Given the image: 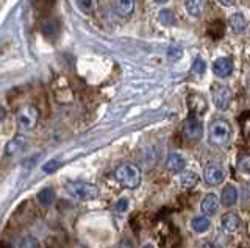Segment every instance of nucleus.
<instances>
[{"instance_id":"1","label":"nucleus","mask_w":250,"mask_h":248,"mask_svg":"<svg viewBox=\"0 0 250 248\" xmlns=\"http://www.w3.org/2000/svg\"><path fill=\"white\" fill-rule=\"evenodd\" d=\"M114 178L117 183L127 189H136L141 184V180H143L141 170L135 164H122L121 167H117L114 172Z\"/></svg>"},{"instance_id":"2","label":"nucleus","mask_w":250,"mask_h":248,"mask_svg":"<svg viewBox=\"0 0 250 248\" xmlns=\"http://www.w3.org/2000/svg\"><path fill=\"white\" fill-rule=\"evenodd\" d=\"M231 137V127L230 123L224 119H216L211 122L208 130V141L211 145L222 147L230 142Z\"/></svg>"},{"instance_id":"3","label":"nucleus","mask_w":250,"mask_h":248,"mask_svg":"<svg viewBox=\"0 0 250 248\" xmlns=\"http://www.w3.org/2000/svg\"><path fill=\"white\" fill-rule=\"evenodd\" d=\"M66 191L70 197L82 201L96 200L99 197V188L91 183H82V181H69L66 184Z\"/></svg>"},{"instance_id":"4","label":"nucleus","mask_w":250,"mask_h":248,"mask_svg":"<svg viewBox=\"0 0 250 248\" xmlns=\"http://www.w3.org/2000/svg\"><path fill=\"white\" fill-rule=\"evenodd\" d=\"M38 117H39V113L35 106H25L18 113V123H19V128L22 131H28V130H33L38 123Z\"/></svg>"},{"instance_id":"5","label":"nucleus","mask_w":250,"mask_h":248,"mask_svg":"<svg viewBox=\"0 0 250 248\" xmlns=\"http://www.w3.org/2000/svg\"><path fill=\"white\" fill-rule=\"evenodd\" d=\"M211 95H213V102L219 110H227L231 102V91L224 84H214L211 89Z\"/></svg>"},{"instance_id":"6","label":"nucleus","mask_w":250,"mask_h":248,"mask_svg":"<svg viewBox=\"0 0 250 248\" xmlns=\"http://www.w3.org/2000/svg\"><path fill=\"white\" fill-rule=\"evenodd\" d=\"M185 136L188 139H191V141H199V139L203 136V125L202 122L199 120V117H195V115H189L185 123Z\"/></svg>"},{"instance_id":"7","label":"nucleus","mask_w":250,"mask_h":248,"mask_svg":"<svg viewBox=\"0 0 250 248\" xmlns=\"http://www.w3.org/2000/svg\"><path fill=\"white\" fill-rule=\"evenodd\" d=\"M203 178L205 181L211 186H216V184H221L225 178V172L224 169L219 166V164H208L203 170Z\"/></svg>"},{"instance_id":"8","label":"nucleus","mask_w":250,"mask_h":248,"mask_svg":"<svg viewBox=\"0 0 250 248\" xmlns=\"http://www.w3.org/2000/svg\"><path fill=\"white\" fill-rule=\"evenodd\" d=\"M233 61L230 58H217L213 63V74L217 78H227L233 72Z\"/></svg>"},{"instance_id":"9","label":"nucleus","mask_w":250,"mask_h":248,"mask_svg":"<svg viewBox=\"0 0 250 248\" xmlns=\"http://www.w3.org/2000/svg\"><path fill=\"white\" fill-rule=\"evenodd\" d=\"M25 145H27V137L25 136H22V134L14 136L11 141L6 144L5 154H6V156H16V154L21 153L23 149H25Z\"/></svg>"},{"instance_id":"10","label":"nucleus","mask_w":250,"mask_h":248,"mask_svg":"<svg viewBox=\"0 0 250 248\" xmlns=\"http://www.w3.org/2000/svg\"><path fill=\"white\" fill-rule=\"evenodd\" d=\"M186 167V161L182 154L178 153H170L166 159V169L170 173H182Z\"/></svg>"},{"instance_id":"11","label":"nucleus","mask_w":250,"mask_h":248,"mask_svg":"<svg viewBox=\"0 0 250 248\" xmlns=\"http://www.w3.org/2000/svg\"><path fill=\"white\" fill-rule=\"evenodd\" d=\"M217 208H219V198L216 193H208V195L203 197L202 203H200V209H202L203 215L207 217V215L216 214Z\"/></svg>"},{"instance_id":"12","label":"nucleus","mask_w":250,"mask_h":248,"mask_svg":"<svg viewBox=\"0 0 250 248\" xmlns=\"http://www.w3.org/2000/svg\"><path fill=\"white\" fill-rule=\"evenodd\" d=\"M113 8L117 16L128 18L135 10V2L133 0H117V2H113Z\"/></svg>"},{"instance_id":"13","label":"nucleus","mask_w":250,"mask_h":248,"mask_svg":"<svg viewBox=\"0 0 250 248\" xmlns=\"http://www.w3.org/2000/svg\"><path fill=\"white\" fill-rule=\"evenodd\" d=\"M221 223H222V228L224 231L227 232H233V231H236L239 228V225H241V219L236 215V214H233V212H227L222 215V219H221Z\"/></svg>"},{"instance_id":"14","label":"nucleus","mask_w":250,"mask_h":248,"mask_svg":"<svg viewBox=\"0 0 250 248\" xmlns=\"http://www.w3.org/2000/svg\"><path fill=\"white\" fill-rule=\"evenodd\" d=\"M236 201H238V191L236 188H234L233 184H229V186H225L224 191H222V195H221V203L224 206H233V205H236Z\"/></svg>"},{"instance_id":"15","label":"nucleus","mask_w":250,"mask_h":248,"mask_svg":"<svg viewBox=\"0 0 250 248\" xmlns=\"http://www.w3.org/2000/svg\"><path fill=\"white\" fill-rule=\"evenodd\" d=\"M41 32L45 36H57L60 33V20L55 18H47L41 22Z\"/></svg>"},{"instance_id":"16","label":"nucleus","mask_w":250,"mask_h":248,"mask_svg":"<svg viewBox=\"0 0 250 248\" xmlns=\"http://www.w3.org/2000/svg\"><path fill=\"white\" fill-rule=\"evenodd\" d=\"M230 27L234 33H242V32H246V28H247V20L246 18L242 16L241 13H234L230 16Z\"/></svg>"},{"instance_id":"17","label":"nucleus","mask_w":250,"mask_h":248,"mask_svg":"<svg viewBox=\"0 0 250 248\" xmlns=\"http://www.w3.org/2000/svg\"><path fill=\"white\" fill-rule=\"evenodd\" d=\"M38 201L41 206H50L53 205L55 198H57V195H55V191L52 188H44L38 192Z\"/></svg>"},{"instance_id":"18","label":"nucleus","mask_w":250,"mask_h":248,"mask_svg":"<svg viewBox=\"0 0 250 248\" xmlns=\"http://www.w3.org/2000/svg\"><path fill=\"white\" fill-rule=\"evenodd\" d=\"M209 219L205 215H199V217H194L192 222H191V227L195 232H205L209 229Z\"/></svg>"},{"instance_id":"19","label":"nucleus","mask_w":250,"mask_h":248,"mask_svg":"<svg viewBox=\"0 0 250 248\" xmlns=\"http://www.w3.org/2000/svg\"><path fill=\"white\" fill-rule=\"evenodd\" d=\"M185 8H186V11H188L189 16L199 18L200 14H202V11H203V8H205V3L199 2V0H197V2L192 0V2H185Z\"/></svg>"},{"instance_id":"20","label":"nucleus","mask_w":250,"mask_h":248,"mask_svg":"<svg viewBox=\"0 0 250 248\" xmlns=\"http://www.w3.org/2000/svg\"><path fill=\"white\" fill-rule=\"evenodd\" d=\"M199 181H200V178L195 172H186L182 176V186L185 189H192L194 186H197Z\"/></svg>"},{"instance_id":"21","label":"nucleus","mask_w":250,"mask_h":248,"mask_svg":"<svg viewBox=\"0 0 250 248\" xmlns=\"http://www.w3.org/2000/svg\"><path fill=\"white\" fill-rule=\"evenodd\" d=\"M19 248H39V242L35 236H23L19 240Z\"/></svg>"},{"instance_id":"22","label":"nucleus","mask_w":250,"mask_h":248,"mask_svg":"<svg viewBox=\"0 0 250 248\" xmlns=\"http://www.w3.org/2000/svg\"><path fill=\"white\" fill-rule=\"evenodd\" d=\"M238 169L242 173H250V154H242V156H239Z\"/></svg>"},{"instance_id":"23","label":"nucleus","mask_w":250,"mask_h":248,"mask_svg":"<svg viewBox=\"0 0 250 248\" xmlns=\"http://www.w3.org/2000/svg\"><path fill=\"white\" fill-rule=\"evenodd\" d=\"M167 58L170 61H178V59H182L183 57V49L182 47H177V45H172V47L167 49Z\"/></svg>"},{"instance_id":"24","label":"nucleus","mask_w":250,"mask_h":248,"mask_svg":"<svg viewBox=\"0 0 250 248\" xmlns=\"http://www.w3.org/2000/svg\"><path fill=\"white\" fill-rule=\"evenodd\" d=\"M158 19L163 25H172L174 24V13H172L170 10H161Z\"/></svg>"},{"instance_id":"25","label":"nucleus","mask_w":250,"mask_h":248,"mask_svg":"<svg viewBox=\"0 0 250 248\" xmlns=\"http://www.w3.org/2000/svg\"><path fill=\"white\" fill-rule=\"evenodd\" d=\"M191 71H192L195 75H203V74H205V71H207V64H205V61H203L202 58H195V61L192 63Z\"/></svg>"},{"instance_id":"26","label":"nucleus","mask_w":250,"mask_h":248,"mask_svg":"<svg viewBox=\"0 0 250 248\" xmlns=\"http://www.w3.org/2000/svg\"><path fill=\"white\" fill-rule=\"evenodd\" d=\"M60 161H57V159H52V161H47L45 164L42 166V170L45 173H53L55 170H58L60 169Z\"/></svg>"},{"instance_id":"27","label":"nucleus","mask_w":250,"mask_h":248,"mask_svg":"<svg viewBox=\"0 0 250 248\" xmlns=\"http://www.w3.org/2000/svg\"><path fill=\"white\" fill-rule=\"evenodd\" d=\"M128 209V198H119L114 205L116 212H125Z\"/></svg>"},{"instance_id":"28","label":"nucleus","mask_w":250,"mask_h":248,"mask_svg":"<svg viewBox=\"0 0 250 248\" xmlns=\"http://www.w3.org/2000/svg\"><path fill=\"white\" fill-rule=\"evenodd\" d=\"M77 6H78V8H82L83 13H89L92 10L94 3L92 2H77Z\"/></svg>"},{"instance_id":"29","label":"nucleus","mask_w":250,"mask_h":248,"mask_svg":"<svg viewBox=\"0 0 250 248\" xmlns=\"http://www.w3.org/2000/svg\"><path fill=\"white\" fill-rule=\"evenodd\" d=\"M5 115H6V111L3 110L2 106H0V122H2V120L5 119Z\"/></svg>"},{"instance_id":"30","label":"nucleus","mask_w":250,"mask_h":248,"mask_svg":"<svg viewBox=\"0 0 250 248\" xmlns=\"http://www.w3.org/2000/svg\"><path fill=\"white\" fill-rule=\"evenodd\" d=\"M202 248H217V247L214 244H211V242H207V244H203Z\"/></svg>"},{"instance_id":"31","label":"nucleus","mask_w":250,"mask_h":248,"mask_svg":"<svg viewBox=\"0 0 250 248\" xmlns=\"http://www.w3.org/2000/svg\"><path fill=\"white\" fill-rule=\"evenodd\" d=\"M0 248H13L8 242H0Z\"/></svg>"},{"instance_id":"32","label":"nucleus","mask_w":250,"mask_h":248,"mask_svg":"<svg viewBox=\"0 0 250 248\" xmlns=\"http://www.w3.org/2000/svg\"><path fill=\"white\" fill-rule=\"evenodd\" d=\"M234 2H221V5H224V6H231Z\"/></svg>"},{"instance_id":"33","label":"nucleus","mask_w":250,"mask_h":248,"mask_svg":"<svg viewBox=\"0 0 250 248\" xmlns=\"http://www.w3.org/2000/svg\"><path fill=\"white\" fill-rule=\"evenodd\" d=\"M143 248H155V247H153V245H150V244H147V245H144Z\"/></svg>"}]
</instances>
